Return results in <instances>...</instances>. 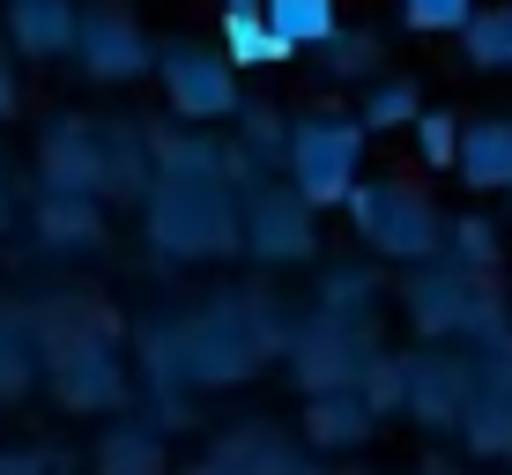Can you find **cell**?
Instances as JSON below:
<instances>
[{
    "label": "cell",
    "mask_w": 512,
    "mask_h": 475,
    "mask_svg": "<svg viewBox=\"0 0 512 475\" xmlns=\"http://www.w3.org/2000/svg\"><path fill=\"white\" fill-rule=\"evenodd\" d=\"M8 38L30 60H52V52L75 45V0H8Z\"/></svg>",
    "instance_id": "8992f818"
},
{
    "label": "cell",
    "mask_w": 512,
    "mask_h": 475,
    "mask_svg": "<svg viewBox=\"0 0 512 475\" xmlns=\"http://www.w3.org/2000/svg\"><path fill=\"white\" fill-rule=\"evenodd\" d=\"M8 97H15V82H0V104H8Z\"/></svg>",
    "instance_id": "44dd1931"
},
{
    "label": "cell",
    "mask_w": 512,
    "mask_h": 475,
    "mask_svg": "<svg viewBox=\"0 0 512 475\" xmlns=\"http://www.w3.org/2000/svg\"><path fill=\"white\" fill-rule=\"evenodd\" d=\"M342 208L357 216V231L372 238V245H386V253H401V260H431V253H438V208L423 201L416 186H401V179H386V186H349Z\"/></svg>",
    "instance_id": "7a4b0ae2"
},
{
    "label": "cell",
    "mask_w": 512,
    "mask_h": 475,
    "mask_svg": "<svg viewBox=\"0 0 512 475\" xmlns=\"http://www.w3.org/2000/svg\"><path fill=\"white\" fill-rule=\"evenodd\" d=\"M357 156H364V127L357 119H305L290 134V193L305 208H327L357 186Z\"/></svg>",
    "instance_id": "6da1fadb"
},
{
    "label": "cell",
    "mask_w": 512,
    "mask_h": 475,
    "mask_svg": "<svg viewBox=\"0 0 512 475\" xmlns=\"http://www.w3.org/2000/svg\"><path fill=\"white\" fill-rule=\"evenodd\" d=\"M231 8H260V0H231Z\"/></svg>",
    "instance_id": "7402d4cb"
},
{
    "label": "cell",
    "mask_w": 512,
    "mask_h": 475,
    "mask_svg": "<svg viewBox=\"0 0 512 475\" xmlns=\"http://www.w3.org/2000/svg\"><path fill=\"white\" fill-rule=\"evenodd\" d=\"M223 60L231 67H275V60H290V52L268 38L260 8H223Z\"/></svg>",
    "instance_id": "ba28073f"
},
{
    "label": "cell",
    "mask_w": 512,
    "mask_h": 475,
    "mask_svg": "<svg viewBox=\"0 0 512 475\" xmlns=\"http://www.w3.org/2000/svg\"><path fill=\"white\" fill-rule=\"evenodd\" d=\"M416 112H423V97L409 90V82H379V90L364 97V119H357V127H364V134H372V127H409Z\"/></svg>",
    "instance_id": "8fae6325"
},
{
    "label": "cell",
    "mask_w": 512,
    "mask_h": 475,
    "mask_svg": "<svg viewBox=\"0 0 512 475\" xmlns=\"http://www.w3.org/2000/svg\"><path fill=\"white\" fill-rule=\"evenodd\" d=\"M164 90L186 119H223L238 104V82H231V60H208L193 45H171L164 52Z\"/></svg>",
    "instance_id": "3957f363"
},
{
    "label": "cell",
    "mask_w": 512,
    "mask_h": 475,
    "mask_svg": "<svg viewBox=\"0 0 512 475\" xmlns=\"http://www.w3.org/2000/svg\"><path fill=\"white\" fill-rule=\"evenodd\" d=\"M453 171H461L468 186H483V193L512 186V127L505 119H468L461 142H453Z\"/></svg>",
    "instance_id": "5b68a950"
},
{
    "label": "cell",
    "mask_w": 512,
    "mask_h": 475,
    "mask_svg": "<svg viewBox=\"0 0 512 475\" xmlns=\"http://www.w3.org/2000/svg\"><path fill=\"white\" fill-rule=\"evenodd\" d=\"M305 245H312V231H305V201H297V193L260 208V253L282 260V253H305Z\"/></svg>",
    "instance_id": "30bf717a"
},
{
    "label": "cell",
    "mask_w": 512,
    "mask_h": 475,
    "mask_svg": "<svg viewBox=\"0 0 512 475\" xmlns=\"http://www.w3.org/2000/svg\"><path fill=\"white\" fill-rule=\"evenodd\" d=\"M475 15V0H401V23L409 30H461Z\"/></svg>",
    "instance_id": "4fadbf2b"
},
{
    "label": "cell",
    "mask_w": 512,
    "mask_h": 475,
    "mask_svg": "<svg viewBox=\"0 0 512 475\" xmlns=\"http://www.w3.org/2000/svg\"><path fill=\"white\" fill-rule=\"evenodd\" d=\"M260 23L282 52H305V45H327L342 30V15H334V0H260Z\"/></svg>",
    "instance_id": "52a82bcc"
},
{
    "label": "cell",
    "mask_w": 512,
    "mask_h": 475,
    "mask_svg": "<svg viewBox=\"0 0 512 475\" xmlns=\"http://www.w3.org/2000/svg\"><path fill=\"white\" fill-rule=\"evenodd\" d=\"M453 238H461V260H490V253H498V231H490V223H453Z\"/></svg>",
    "instance_id": "e0dca14e"
},
{
    "label": "cell",
    "mask_w": 512,
    "mask_h": 475,
    "mask_svg": "<svg viewBox=\"0 0 512 475\" xmlns=\"http://www.w3.org/2000/svg\"><path fill=\"white\" fill-rule=\"evenodd\" d=\"M498 401H512V349L498 357Z\"/></svg>",
    "instance_id": "ffe728a7"
},
{
    "label": "cell",
    "mask_w": 512,
    "mask_h": 475,
    "mask_svg": "<svg viewBox=\"0 0 512 475\" xmlns=\"http://www.w3.org/2000/svg\"><path fill=\"white\" fill-rule=\"evenodd\" d=\"M334 45V75H364V67H372V38H327Z\"/></svg>",
    "instance_id": "2e32d148"
},
{
    "label": "cell",
    "mask_w": 512,
    "mask_h": 475,
    "mask_svg": "<svg viewBox=\"0 0 512 475\" xmlns=\"http://www.w3.org/2000/svg\"><path fill=\"white\" fill-rule=\"evenodd\" d=\"M357 416H372V409H357V401H327V409L312 416V438H349V431H364Z\"/></svg>",
    "instance_id": "9a60e30c"
},
{
    "label": "cell",
    "mask_w": 512,
    "mask_h": 475,
    "mask_svg": "<svg viewBox=\"0 0 512 475\" xmlns=\"http://www.w3.org/2000/svg\"><path fill=\"white\" fill-rule=\"evenodd\" d=\"M45 231L60 238V245H90V216H82V208H52Z\"/></svg>",
    "instance_id": "ac0fdd59"
},
{
    "label": "cell",
    "mask_w": 512,
    "mask_h": 475,
    "mask_svg": "<svg viewBox=\"0 0 512 475\" xmlns=\"http://www.w3.org/2000/svg\"><path fill=\"white\" fill-rule=\"evenodd\" d=\"M468 438H475V453H512V401H475L468 409Z\"/></svg>",
    "instance_id": "7c38bea8"
},
{
    "label": "cell",
    "mask_w": 512,
    "mask_h": 475,
    "mask_svg": "<svg viewBox=\"0 0 512 475\" xmlns=\"http://www.w3.org/2000/svg\"><path fill=\"white\" fill-rule=\"evenodd\" d=\"M409 127H416V149H423V164H453V142H461L453 112H416Z\"/></svg>",
    "instance_id": "5bb4252c"
},
{
    "label": "cell",
    "mask_w": 512,
    "mask_h": 475,
    "mask_svg": "<svg viewBox=\"0 0 512 475\" xmlns=\"http://www.w3.org/2000/svg\"><path fill=\"white\" fill-rule=\"evenodd\" d=\"M461 45L475 67H512V8H483L461 23Z\"/></svg>",
    "instance_id": "9c48e42d"
},
{
    "label": "cell",
    "mask_w": 512,
    "mask_h": 475,
    "mask_svg": "<svg viewBox=\"0 0 512 475\" xmlns=\"http://www.w3.org/2000/svg\"><path fill=\"white\" fill-rule=\"evenodd\" d=\"M75 45H82V60H90V75H104V82H127V75L149 67V45H141V30L119 8L75 15Z\"/></svg>",
    "instance_id": "277c9868"
},
{
    "label": "cell",
    "mask_w": 512,
    "mask_h": 475,
    "mask_svg": "<svg viewBox=\"0 0 512 475\" xmlns=\"http://www.w3.org/2000/svg\"><path fill=\"white\" fill-rule=\"evenodd\" d=\"M394 401H401V372H394V364H379V372H372V401H364V409H394Z\"/></svg>",
    "instance_id": "d6986e66"
}]
</instances>
